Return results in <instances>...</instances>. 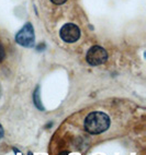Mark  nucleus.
Wrapping results in <instances>:
<instances>
[{"label": "nucleus", "mask_w": 146, "mask_h": 155, "mask_svg": "<svg viewBox=\"0 0 146 155\" xmlns=\"http://www.w3.org/2000/svg\"><path fill=\"white\" fill-rule=\"evenodd\" d=\"M52 2L55 3V5H63V3H65L67 0H51Z\"/></svg>", "instance_id": "nucleus-7"}, {"label": "nucleus", "mask_w": 146, "mask_h": 155, "mask_svg": "<svg viewBox=\"0 0 146 155\" xmlns=\"http://www.w3.org/2000/svg\"><path fill=\"white\" fill-rule=\"evenodd\" d=\"M34 101H35V104H36L37 108H40V109H43L42 105L39 103V90H36V91H35V93H34Z\"/></svg>", "instance_id": "nucleus-5"}, {"label": "nucleus", "mask_w": 146, "mask_h": 155, "mask_svg": "<svg viewBox=\"0 0 146 155\" xmlns=\"http://www.w3.org/2000/svg\"><path fill=\"white\" fill-rule=\"evenodd\" d=\"M3 133H5V132H3V128L1 127V125H0V139L3 137Z\"/></svg>", "instance_id": "nucleus-8"}, {"label": "nucleus", "mask_w": 146, "mask_h": 155, "mask_svg": "<svg viewBox=\"0 0 146 155\" xmlns=\"http://www.w3.org/2000/svg\"><path fill=\"white\" fill-rule=\"evenodd\" d=\"M111 120L107 114L102 111H92L84 120V129L90 134H101L110 128Z\"/></svg>", "instance_id": "nucleus-1"}, {"label": "nucleus", "mask_w": 146, "mask_h": 155, "mask_svg": "<svg viewBox=\"0 0 146 155\" xmlns=\"http://www.w3.org/2000/svg\"><path fill=\"white\" fill-rule=\"evenodd\" d=\"M35 36L31 23H26L16 35V42L23 47H32L34 45Z\"/></svg>", "instance_id": "nucleus-2"}, {"label": "nucleus", "mask_w": 146, "mask_h": 155, "mask_svg": "<svg viewBox=\"0 0 146 155\" xmlns=\"http://www.w3.org/2000/svg\"><path fill=\"white\" fill-rule=\"evenodd\" d=\"M59 36L65 43H75L80 37V30L76 24L67 23L61 28Z\"/></svg>", "instance_id": "nucleus-4"}, {"label": "nucleus", "mask_w": 146, "mask_h": 155, "mask_svg": "<svg viewBox=\"0 0 146 155\" xmlns=\"http://www.w3.org/2000/svg\"><path fill=\"white\" fill-rule=\"evenodd\" d=\"M86 60L91 66H99L108 60V53L101 46H92L87 51Z\"/></svg>", "instance_id": "nucleus-3"}, {"label": "nucleus", "mask_w": 146, "mask_h": 155, "mask_svg": "<svg viewBox=\"0 0 146 155\" xmlns=\"http://www.w3.org/2000/svg\"><path fill=\"white\" fill-rule=\"evenodd\" d=\"M6 57V51H5V48L1 44H0V62H2L3 59Z\"/></svg>", "instance_id": "nucleus-6"}]
</instances>
